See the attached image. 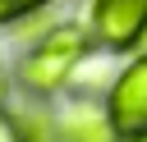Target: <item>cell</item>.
<instances>
[{"mask_svg":"<svg viewBox=\"0 0 147 142\" xmlns=\"http://www.w3.org/2000/svg\"><path fill=\"white\" fill-rule=\"evenodd\" d=\"M138 142H147V137H138Z\"/></svg>","mask_w":147,"mask_h":142,"instance_id":"ba28073f","label":"cell"},{"mask_svg":"<svg viewBox=\"0 0 147 142\" xmlns=\"http://www.w3.org/2000/svg\"><path fill=\"white\" fill-rule=\"evenodd\" d=\"M51 0H0V23H18V18H28V14H37V9H46Z\"/></svg>","mask_w":147,"mask_h":142,"instance_id":"5b68a950","label":"cell"},{"mask_svg":"<svg viewBox=\"0 0 147 142\" xmlns=\"http://www.w3.org/2000/svg\"><path fill=\"white\" fill-rule=\"evenodd\" d=\"M106 110H110V124H115L119 142L147 137V55H133L119 69V78L110 82Z\"/></svg>","mask_w":147,"mask_h":142,"instance_id":"7a4b0ae2","label":"cell"},{"mask_svg":"<svg viewBox=\"0 0 147 142\" xmlns=\"http://www.w3.org/2000/svg\"><path fill=\"white\" fill-rule=\"evenodd\" d=\"M87 50H92V27H83V23H60V27H51V32L18 60V87H23L28 96H55V92L74 78V69L87 60Z\"/></svg>","mask_w":147,"mask_h":142,"instance_id":"6da1fadb","label":"cell"},{"mask_svg":"<svg viewBox=\"0 0 147 142\" xmlns=\"http://www.w3.org/2000/svg\"><path fill=\"white\" fill-rule=\"evenodd\" d=\"M0 110H5V82H0Z\"/></svg>","mask_w":147,"mask_h":142,"instance_id":"52a82bcc","label":"cell"},{"mask_svg":"<svg viewBox=\"0 0 147 142\" xmlns=\"http://www.w3.org/2000/svg\"><path fill=\"white\" fill-rule=\"evenodd\" d=\"M92 41L106 50H133L147 37V0H92Z\"/></svg>","mask_w":147,"mask_h":142,"instance_id":"3957f363","label":"cell"},{"mask_svg":"<svg viewBox=\"0 0 147 142\" xmlns=\"http://www.w3.org/2000/svg\"><path fill=\"white\" fill-rule=\"evenodd\" d=\"M0 142H23V124L9 110H0Z\"/></svg>","mask_w":147,"mask_h":142,"instance_id":"8992f818","label":"cell"},{"mask_svg":"<svg viewBox=\"0 0 147 142\" xmlns=\"http://www.w3.org/2000/svg\"><path fill=\"white\" fill-rule=\"evenodd\" d=\"M60 137L64 142H119V133L110 124V110L106 105H92V101H74L64 110Z\"/></svg>","mask_w":147,"mask_h":142,"instance_id":"277c9868","label":"cell"}]
</instances>
